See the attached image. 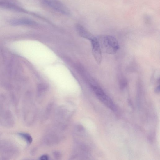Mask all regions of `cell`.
Returning <instances> with one entry per match:
<instances>
[{
  "label": "cell",
  "mask_w": 160,
  "mask_h": 160,
  "mask_svg": "<svg viewBox=\"0 0 160 160\" xmlns=\"http://www.w3.org/2000/svg\"><path fill=\"white\" fill-rule=\"evenodd\" d=\"M91 87L96 95L101 102L112 110L115 111L116 110L115 107L112 101L105 93L102 88L94 84L91 85Z\"/></svg>",
  "instance_id": "obj_2"
},
{
  "label": "cell",
  "mask_w": 160,
  "mask_h": 160,
  "mask_svg": "<svg viewBox=\"0 0 160 160\" xmlns=\"http://www.w3.org/2000/svg\"><path fill=\"white\" fill-rule=\"evenodd\" d=\"M48 159L49 157L48 156L46 155L42 156L40 158V159L43 160H48Z\"/></svg>",
  "instance_id": "obj_10"
},
{
  "label": "cell",
  "mask_w": 160,
  "mask_h": 160,
  "mask_svg": "<svg viewBox=\"0 0 160 160\" xmlns=\"http://www.w3.org/2000/svg\"><path fill=\"white\" fill-rule=\"evenodd\" d=\"M0 6L3 7H5L10 10H15L22 11V9L13 4L3 2H0Z\"/></svg>",
  "instance_id": "obj_7"
},
{
  "label": "cell",
  "mask_w": 160,
  "mask_h": 160,
  "mask_svg": "<svg viewBox=\"0 0 160 160\" xmlns=\"http://www.w3.org/2000/svg\"><path fill=\"white\" fill-rule=\"evenodd\" d=\"M10 23L11 25L14 26H22V25L32 26L36 24V22L34 21L27 19H13L10 21Z\"/></svg>",
  "instance_id": "obj_5"
},
{
  "label": "cell",
  "mask_w": 160,
  "mask_h": 160,
  "mask_svg": "<svg viewBox=\"0 0 160 160\" xmlns=\"http://www.w3.org/2000/svg\"><path fill=\"white\" fill-rule=\"evenodd\" d=\"M46 6L53 10L65 15L69 14V11L67 8L58 0H43Z\"/></svg>",
  "instance_id": "obj_3"
},
{
  "label": "cell",
  "mask_w": 160,
  "mask_h": 160,
  "mask_svg": "<svg viewBox=\"0 0 160 160\" xmlns=\"http://www.w3.org/2000/svg\"><path fill=\"white\" fill-rule=\"evenodd\" d=\"M102 52L109 54H115L120 48L117 40L112 36L105 35L97 37Z\"/></svg>",
  "instance_id": "obj_1"
},
{
  "label": "cell",
  "mask_w": 160,
  "mask_h": 160,
  "mask_svg": "<svg viewBox=\"0 0 160 160\" xmlns=\"http://www.w3.org/2000/svg\"><path fill=\"white\" fill-rule=\"evenodd\" d=\"M77 31L79 34L85 38L91 40L94 37L91 33L81 25L78 24L76 26Z\"/></svg>",
  "instance_id": "obj_6"
},
{
  "label": "cell",
  "mask_w": 160,
  "mask_h": 160,
  "mask_svg": "<svg viewBox=\"0 0 160 160\" xmlns=\"http://www.w3.org/2000/svg\"><path fill=\"white\" fill-rule=\"evenodd\" d=\"M19 135L20 136L24 138L28 143H31L32 142V139L29 135L24 133H20Z\"/></svg>",
  "instance_id": "obj_8"
},
{
  "label": "cell",
  "mask_w": 160,
  "mask_h": 160,
  "mask_svg": "<svg viewBox=\"0 0 160 160\" xmlns=\"http://www.w3.org/2000/svg\"><path fill=\"white\" fill-rule=\"evenodd\" d=\"M159 85L157 86L156 88H155V91L156 93H159L160 92V86Z\"/></svg>",
  "instance_id": "obj_11"
},
{
  "label": "cell",
  "mask_w": 160,
  "mask_h": 160,
  "mask_svg": "<svg viewBox=\"0 0 160 160\" xmlns=\"http://www.w3.org/2000/svg\"><path fill=\"white\" fill-rule=\"evenodd\" d=\"M120 87L121 89H123L127 85V82L125 79H122L120 80Z\"/></svg>",
  "instance_id": "obj_9"
},
{
  "label": "cell",
  "mask_w": 160,
  "mask_h": 160,
  "mask_svg": "<svg viewBox=\"0 0 160 160\" xmlns=\"http://www.w3.org/2000/svg\"><path fill=\"white\" fill-rule=\"evenodd\" d=\"M91 41L92 54L98 64H100L102 62V55L98 40L97 37H94Z\"/></svg>",
  "instance_id": "obj_4"
}]
</instances>
